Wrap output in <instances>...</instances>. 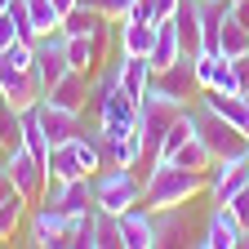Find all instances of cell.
<instances>
[{"label":"cell","instance_id":"ba28073f","mask_svg":"<svg viewBox=\"0 0 249 249\" xmlns=\"http://www.w3.org/2000/svg\"><path fill=\"white\" fill-rule=\"evenodd\" d=\"M196 245L200 249H240L245 245V223L231 213V205H213L209 223H205V236Z\"/></svg>","mask_w":249,"mask_h":249},{"label":"cell","instance_id":"277c9868","mask_svg":"<svg viewBox=\"0 0 249 249\" xmlns=\"http://www.w3.org/2000/svg\"><path fill=\"white\" fill-rule=\"evenodd\" d=\"M196 111V134H200V142L213 151V160H231V156H245V147H249V134H240L236 124H227L223 116H213L209 107H192Z\"/></svg>","mask_w":249,"mask_h":249},{"label":"cell","instance_id":"cb8c5ba5","mask_svg":"<svg viewBox=\"0 0 249 249\" xmlns=\"http://www.w3.org/2000/svg\"><path fill=\"white\" fill-rule=\"evenodd\" d=\"M218 53H223V58H245L249 53V27L236 14L223 22V31H218Z\"/></svg>","mask_w":249,"mask_h":249},{"label":"cell","instance_id":"2e32d148","mask_svg":"<svg viewBox=\"0 0 249 249\" xmlns=\"http://www.w3.org/2000/svg\"><path fill=\"white\" fill-rule=\"evenodd\" d=\"M151 218H156V245H196L192 240V218L182 213V205L151 209Z\"/></svg>","mask_w":249,"mask_h":249},{"label":"cell","instance_id":"d6986e66","mask_svg":"<svg viewBox=\"0 0 249 249\" xmlns=\"http://www.w3.org/2000/svg\"><path fill=\"white\" fill-rule=\"evenodd\" d=\"M178 58H182V36H178L174 18H156V45H151V67L160 71V67H169V62H178Z\"/></svg>","mask_w":249,"mask_h":249},{"label":"cell","instance_id":"836d02e7","mask_svg":"<svg viewBox=\"0 0 249 249\" xmlns=\"http://www.w3.org/2000/svg\"><path fill=\"white\" fill-rule=\"evenodd\" d=\"M124 22H156V14H151V0H134V9L124 14Z\"/></svg>","mask_w":249,"mask_h":249},{"label":"cell","instance_id":"8d00e7d4","mask_svg":"<svg viewBox=\"0 0 249 249\" xmlns=\"http://www.w3.org/2000/svg\"><path fill=\"white\" fill-rule=\"evenodd\" d=\"M53 5H58V14H67V9H76V5H80V0H53Z\"/></svg>","mask_w":249,"mask_h":249},{"label":"cell","instance_id":"7402d4cb","mask_svg":"<svg viewBox=\"0 0 249 249\" xmlns=\"http://www.w3.org/2000/svg\"><path fill=\"white\" fill-rule=\"evenodd\" d=\"M151 45H156V22H120V53L151 58Z\"/></svg>","mask_w":249,"mask_h":249},{"label":"cell","instance_id":"f546056e","mask_svg":"<svg viewBox=\"0 0 249 249\" xmlns=\"http://www.w3.org/2000/svg\"><path fill=\"white\" fill-rule=\"evenodd\" d=\"M213 71H218V53L200 49V53H196V80H200V89H209V85H213Z\"/></svg>","mask_w":249,"mask_h":249},{"label":"cell","instance_id":"d6a6232c","mask_svg":"<svg viewBox=\"0 0 249 249\" xmlns=\"http://www.w3.org/2000/svg\"><path fill=\"white\" fill-rule=\"evenodd\" d=\"M227 205H231V213H236V218H240V223H245V227H249V182H245V187H240V192H236V196H231V200H227Z\"/></svg>","mask_w":249,"mask_h":249},{"label":"cell","instance_id":"d4e9b609","mask_svg":"<svg viewBox=\"0 0 249 249\" xmlns=\"http://www.w3.org/2000/svg\"><path fill=\"white\" fill-rule=\"evenodd\" d=\"M169 160H174V165H182V169H209V165H213V151L200 142V134H192V138H187V142L169 156Z\"/></svg>","mask_w":249,"mask_h":249},{"label":"cell","instance_id":"4316f807","mask_svg":"<svg viewBox=\"0 0 249 249\" xmlns=\"http://www.w3.org/2000/svg\"><path fill=\"white\" fill-rule=\"evenodd\" d=\"M192 134H196V111L187 107V111H182V116H178V120L169 124V134L160 138V160H169V156H174V151H178V147H182L187 138H192Z\"/></svg>","mask_w":249,"mask_h":249},{"label":"cell","instance_id":"5bb4252c","mask_svg":"<svg viewBox=\"0 0 249 249\" xmlns=\"http://www.w3.org/2000/svg\"><path fill=\"white\" fill-rule=\"evenodd\" d=\"M49 205H58L62 213H85V209H93V178L80 174V178H67V182H53Z\"/></svg>","mask_w":249,"mask_h":249},{"label":"cell","instance_id":"603a6c76","mask_svg":"<svg viewBox=\"0 0 249 249\" xmlns=\"http://www.w3.org/2000/svg\"><path fill=\"white\" fill-rule=\"evenodd\" d=\"M93 249H124L120 240V213L93 205Z\"/></svg>","mask_w":249,"mask_h":249},{"label":"cell","instance_id":"8fae6325","mask_svg":"<svg viewBox=\"0 0 249 249\" xmlns=\"http://www.w3.org/2000/svg\"><path fill=\"white\" fill-rule=\"evenodd\" d=\"M200 107H209L213 116H223L227 124H236L240 134H249V93H218V89H200Z\"/></svg>","mask_w":249,"mask_h":249},{"label":"cell","instance_id":"484cf974","mask_svg":"<svg viewBox=\"0 0 249 249\" xmlns=\"http://www.w3.org/2000/svg\"><path fill=\"white\" fill-rule=\"evenodd\" d=\"M27 18H31V31H36V36H49V31L62 27V14H58L53 0H27Z\"/></svg>","mask_w":249,"mask_h":249},{"label":"cell","instance_id":"9a60e30c","mask_svg":"<svg viewBox=\"0 0 249 249\" xmlns=\"http://www.w3.org/2000/svg\"><path fill=\"white\" fill-rule=\"evenodd\" d=\"M89 89H93V76L89 71H67V76H62L49 93H45V98L49 103H58V107H71V111H85L89 107Z\"/></svg>","mask_w":249,"mask_h":249},{"label":"cell","instance_id":"e0dca14e","mask_svg":"<svg viewBox=\"0 0 249 249\" xmlns=\"http://www.w3.org/2000/svg\"><path fill=\"white\" fill-rule=\"evenodd\" d=\"M151 58H142V53H120V89L129 93L134 103H142L147 98V85H151Z\"/></svg>","mask_w":249,"mask_h":249},{"label":"cell","instance_id":"4fadbf2b","mask_svg":"<svg viewBox=\"0 0 249 249\" xmlns=\"http://www.w3.org/2000/svg\"><path fill=\"white\" fill-rule=\"evenodd\" d=\"M85 111H71V107H58L49 98H40V120H45V134H49V147L53 142H71L85 124H80Z\"/></svg>","mask_w":249,"mask_h":249},{"label":"cell","instance_id":"9c48e42d","mask_svg":"<svg viewBox=\"0 0 249 249\" xmlns=\"http://www.w3.org/2000/svg\"><path fill=\"white\" fill-rule=\"evenodd\" d=\"M67 71H71V62H67V49H62V31L40 36L36 40V76H40V89L49 93Z\"/></svg>","mask_w":249,"mask_h":249},{"label":"cell","instance_id":"ffe728a7","mask_svg":"<svg viewBox=\"0 0 249 249\" xmlns=\"http://www.w3.org/2000/svg\"><path fill=\"white\" fill-rule=\"evenodd\" d=\"M85 165H80V151L76 142H53L49 147V182H67V178H80Z\"/></svg>","mask_w":249,"mask_h":249},{"label":"cell","instance_id":"1f68e13d","mask_svg":"<svg viewBox=\"0 0 249 249\" xmlns=\"http://www.w3.org/2000/svg\"><path fill=\"white\" fill-rule=\"evenodd\" d=\"M93 5H98L111 22H124V14H129L134 9V0H93Z\"/></svg>","mask_w":249,"mask_h":249},{"label":"cell","instance_id":"74e56055","mask_svg":"<svg viewBox=\"0 0 249 249\" xmlns=\"http://www.w3.org/2000/svg\"><path fill=\"white\" fill-rule=\"evenodd\" d=\"M5 9H9V0H0V14H5Z\"/></svg>","mask_w":249,"mask_h":249},{"label":"cell","instance_id":"4dcf8cb0","mask_svg":"<svg viewBox=\"0 0 249 249\" xmlns=\"http://www.w3.org/2000/svg\"><path fill=\"white\" fill-rule=\"evenodd\" d=\"M14 40H22V27H18V18L5 9V14H0V49H9Z\"/></svg>","mask_w":249,"mask_h":249},{"label":"cell","instance_id":"5b68a950","mask_svg":"<svg viewBox=\"0 0 249 249\" xmlns=\"http://www.w3.org/2000/svg\"><path fill=\"white\" fill-rule=\"evenodd\" d=\"M0 98H5V103H14L18 111L36 107V103L45 98L36 67H18V62H9L5 53H0Z\"/></svg>","mask_w":249,"mask_h":249},{"label":"cell","instance_id":"ab89813d","mask_svg":"<svg viewBox=\"0 0 249 249\" xmlns=\"http://www.w3.org/2000/svg\"><path fill=\"white\" fill-rule=\"evenodd\" d=\"M245 245H249V227H245Z\"/></svg>","mask_w":249,"mask_h":249},{"label":"cell","instance_id":"3957f363","mask_svg":"<svg viewBox=\"0 0 249 249\" xmlns=\"http://www.w3.org/2000/svg\"><path fill=\"white\" fill-rule=\"evenodd\" d=\"M151 93H160V98L178 103V107H196L200 98V80H196V53H182L178 62H169V67L151 71Z\"/></svg>","mask_w":249,"mask_h":249},{"label":"cell","instance_id":"83f0119b","mask_svg":"<svg viewBox=\"0 0 249 249\" xmlns=\"http://www.w3.org/2000/svg\"><path fill=\"white\" fill-rule=\"evenodd\" d=\"M27 205H31V200H27L22 192H14L9 200H0V240H9V236L22 227V218H27Z\"/></svg>","mask_w":249,"mask_h":249},{"label":"cell","instance_id":"d590c367","mask_svg":"<svg viewBox=\"0 0 249 249\" xmlns=\"http://www.w3.org/2000/svg\"><path fill=\"white\" fill-rule=\"evenodd\" d=\"M14 192H18V187H14V178H9V169H5V165H0V200H9Z\"/></svg>","mask_w":249,"mask_h":249},{"label":"cell","instance_id":"e575fe53","mask_svg":"<svg viewBox=\"0 0 249 249\" xmlns=\"http://www.w3.org/2000/svg\"><path fill=\"white\" fill-rule=\"evenodd\" d=\"M174 9H178V0H151V14L156 18H174Z\"/></svg>","mask_w":249,"mask_h":249},{"label":"cell","instance_id":"7c38bea8","mask_svg":"<svg viewBox=\"0 0 249 249\" xmlns=\"http://www.w3.org/2000/svg\"><path fill=\"white\" fill-rule=\"evenodd\" d=\"M120 240L124 249H156V218L142 205H129L120 213Z\"/></svg>","mask_w":249,"mask_h":249},{"label":"cell","instance_id":"b9f144b4","mask_svg":"<svg viewBox=\"0 0 249 249\" xmlns=\"http://www.w3.org/2000/svg\"><path fill=\"white\" fill-rule=\"evenodd\" d=\"M0 151H5V147H0Z\"/></svg>","mask_w":249,"mask_h":249},{"label":"cell","instance_id":"f1b7e54d","mask_svg":"<svg viewBox=\"0 0 249 249\" xmlns=\"http://www.w3.org/2000/svg\"><path fill=\"white\" fill-rule=\"evenodd\" d=\"M209 89H218V93H245L240 71H236V62H231V58L218 53V71H213V85H209Z\"/></svg>","mask_w":249,"mask_h":249},{"label":"cell","instance_id":"6da1fadb","mask_svg":"<svg viewBox=\"0 0 249 249\" xmlns=\"http://www.w3.org/2000/svg\"><path fill=\"white\" fill-rule=\"evenodd\" d=\"M205 169H182L174 160H156L142 178V205L147 209H174V205H192V196L205 192Z\"/></svg>","mask_w":249,"mask_h":249},{"label":"cell","instance_id":"7a4b0ae2","mask_svg":"<svg viewBox=\"0 0 249 249\" xmlns=\"http://www.w3.org/2000/svg\"><path fill=\"white\" fill-rule=\"evenodd\" d=\"M93 205L111 209V213H124L129 205H142V178L129 165L98 169V174H93Z\"/></svg>","mask_w":249,"mask_h":249},{"label":"cell","instance_id":"8992f818","mask_svg":"<svg viewBox=\"0 0 249 249\" xmlns=\"http://www.w3.org/2000/svg\"><path fill=\"white\" fill-rule=\"evenodd\" d=\"M5 169H9V178H14V187L36 205L40 196H45V182H49V165L40 160V156H31L27 147H18V151H5Z\"/></svg>","mask_w":249,"mask_h":249},{"label":"cell","instance_id":"f35d334b","mask_svg":"<svg viewBox=\"0 0 249 249\" xmlns=\"http://www.w3.org/2000/svg\"><path fill=\"white\" fill-rule=\"evenodd\" d=\"M245 169H249V147H245Z\"/></svg>","mask_w":249,"mask_h":249},{"label":"cell","instance_id":"60d3db41","mask_svg":"<svg viewBox=\"0 0 249 249\" xmlns=\"http://www.w3.org/2000/svg\"><path fill=\"white\" fill-rule=\"evenodd\" d=\"M0 165H5V160H0Z\"/></svg>","mask_w":249,"mask_h":249},{"label":"cell","instance_id":"ac0fdd59","mask_svg":"<svg viewBox=\"0 0 249 249\" xmlns=\"http://www.w3.org/2000/svg\"><path fill=\"white\" fill-rule=\"evenodd\" d=\"M111 18L98 9V5H93V0H80V5L76 9H67V14H62V36H93V31H98V27H107Z\"/></svg>","mask_w":249,"mask_h":249},{"label":"cell","instance_id":"44dd1931","mask_svg":"<svg viewBox=\"0 0 249 249\" xmlns=\"http://www.w3.org/2000/svg\"><path fill=\"white\" fill-rule=\"evenodd\" d=\"M174 27L182 36V53H200V18H196V0H178Z\"/></svg>","mask_w":249,"mask_h":249},{"label":"cell","instance_id":"52a82bcc","mask_svg":"<svg viewBox=\"0 0 249 249\" xmlns=\"http://www.w3.org/2000/svg\"><path fill=\"white\" fill-rule=\"evenodd\" d=\"M31 245L36 249H67L71 245V213H62L58 205H36L31 209Z\"/></svg>","mask_w":249,"mask_h":249},{"label":"cell","instance_id":"30bf717a","mask_svg":"<svg viewBox=\"0 0 249 249\" xmlns=\"http://www.w3.org/2000/svg\"><path fill=\"white\" fill-rule=\"evenodd\" d=\"M205 182H209V196L213 205H227L240 187L249 182V169H245V156H231V160H213L205 169Z\"/></svg>","mask_w":249,"mask_h":249}]
</instances>
